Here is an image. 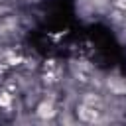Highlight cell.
Here are the masks:
<instances>
[{"label": "cell", "instance_id": "obj_1", "mask_svg": "<svg viewBox=\"0 0 126 126\" xmlns=\"http://www.w3.org/2000/svg\"><path fill=\"white\" fill-rule=\"evenodd\" d=\"M53 106L49 104V102H43V104H39V108H37V114L41 116V118H49V116H53Z\"/></svg>", "mask_w": 126, "mask_h": 126}]
</instances>
